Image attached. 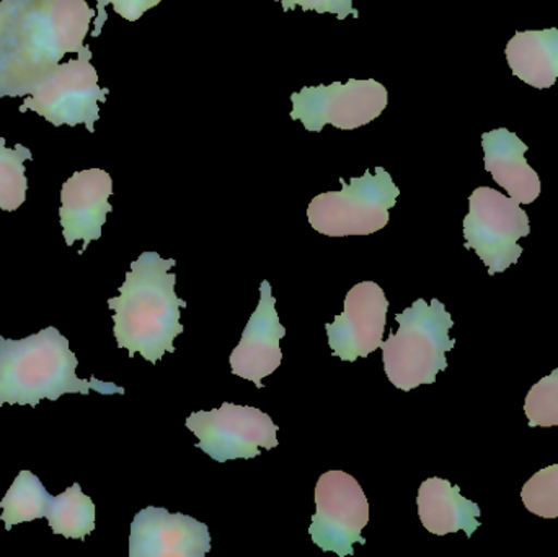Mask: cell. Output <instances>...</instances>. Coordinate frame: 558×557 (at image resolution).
Masks as SVG:
<instances>
[{
	"label": "cell",
	"mask_w": 558,
	"mask_h": 557,
	"mask_svg": "<svg viewBox=\"0 0 558 557\" xmlns=\"http://www.w3.org/2000/svg\"><path fill=\"white\" fill-rule=\"evenodd\" d=\"M94 15L85 0H2L0 97L32 94L68 52L90 51Z\"/></svg>",
	"instance_id": "6da1fadb"
},
{
	"label": "cell",
	"mask_w": 558,
	"mask_h": 557,
	"mask_svg": "<svg viewBox=\"0 0 558 557\" xmlns=\"http://www.w3.org/2000/svg\"><path fill=\"white\" fill-rule=\"evenodd\" d=\"M175 265V258L143 252L131 264L120 296L108 300L118 349H126L131 359L141 353L156 365L167 352H175V339L185 330L180 316L189 306L177 294V275L169 271Z\"/></svg>",
	"instance_id": "7a4b0ae2"
},
{
	"label": "cell",
	"mask_w": 558,
	"mask_h": 557,
	"mask_svg": "<svg viewBox=\"0 0 558 557\" xmlns=\"http://www.w3.org/2000/svg\"><path fill=\"white\" fill-rule=\"evenodd\" d=\"M78 360L69 340L56 327H46L22 340L0 336V408L3 404L32 405L64 395H124L114 383L77 378Z\"/></svg>",
	"instance_id": "3957f363"
},
{
	"label": "cell",
	"mask_w": 558,
	"mask_h": 557,
	"mask_svg": "<svg viewBox=\"0 0 558 557\" xmlns=\"http://www.w3.org/2000/svg\"><path fill=\"white\" fill-rule=\"evenodd\" d=\"M399 332L383 342L384 370L387 378L402 391L433 385L439 372L448 370L446 352L456 340L449 337L454 326L451 314L439 300H416L403 313L396 314Z\"/></svg>",
	"instance_id": "277c9868"
},
{
	"label": "cell",
	"mask_w": 558,
	"mask_h": 557,
	"mask_svg": "<svg viewBox=\"0 0 558 557\" xmlns=\"http://www.w3.org/2000/svg\"><path fill=\"white\" fill-rule=\"evenodd\" d=\"M341 192L320 193L307 208L308 225L330 238L369 235L389 225V209L397 205L399 186L384 167L366 170L350 183L340 179Z\"/></svg>",
	"instance_id": "5b68a950"
},
{
	"label": "cell",
	"mask_w": 558,
	"mask_h": 557,
	"mask_svg": "<svg viewBox=\"0 0 558 557\" xmlns=\"http://www.w3.org/2000/svg\"><path fill=\"white\" fill-rule=\"evenodd\" d=\"M530 234V218L517 199L490 186L474 190L464 218V247L477 252L488 274H504L518 264L524 252L518 241Z\"/></svg>",
	"instance_id": "8992f818"
},
{
	"label": "cell",
	"mask_w": 558,
	"mask_h": 557,
	"mask_svg": "<svg viewBox=\"0 0 558 557\" xmlns=\"http://www.w3.org/2000/svg\"><path fill=\"white\" fill-rule=\"evenodd\" d=\"M292 121H301L311 133H322L325 124L351 131L377 120L389 104V92L374 78H350L331 85L304 87L291 94Z\"/></svg>",
	"instance_id": "52a82bcc"
},
{
	"label": "cell",
	"mask_w": 558,
	"mask_h": 557,
	"mask_svg": "<svg viewBox=\"0 0 558 557\" xmlns=\"http://www.w3.org/2000/svg\"><path fill=\"white\" fill-rule=\"evenodd\" d=\"M185 425L199 440L196 448L218 463L252 460L260 457V448L274 450L279 445L277 424L251 405L225 402L215 411L193 412Z\"/></svg>",
	"instance_id": "ba28073f"
},
{
	"label": "cell",
	"mask_w": 558,
	"mask_h": 557,
	"mask_svg": "<svg viewBox=\"0 0 558 557\" xmlns=\"http://www.w3.org/2000/svg\"><path fill=\"white\" fill-rule=\"evenodd\" d=\"M90 59L92 51H87L65 64L56 65L25 98L20 111H36L54 126L84 123L95 133V123L100 118L98 104L107 100L108 88L98 87V74Z\"/></svg>",
	"instance_id": "9c48e42d"
},
{
	"label": "cell",
	"mask_w": 558,
	"mask_h": 557,
	"mask_svg": "<svg viewBox=\"0 0 558 557\" xmlns=\"http://www.w3.org/2000/svg\"><path fill=\"white\" fill-rule=\"evenodd\" d=\"M315 507L311 535L322 552L340 557L353 556L354 543L366 545L361 536L369 523V502L360 483L344 471H328L318 477L315 486Z\"/></svg>",
	"instance_id": "30bf717a"
},
{
	"label": "cell",
	"mask_w": 558,
	"mask_h": 557,
	"mask_svg": "<svg viewBox=\"0 0 558 557\" xmlns=\"http://www.w3.org/2000/svg\"><path fill=\"white\" fill-rule=\"evenodd\" d=\"M389 300L379 284L363 281L354 284L344 298L343 313L325 324L328 346L333 356L354 363L367 359L383 346Z\"/></svg>",
	"instance_id": "8fae6325"
},
{
	"label": "cell",
	"mask_w": 558,
	"mask_h": 557,
	"mask_svg": "<svg viewBox=\"0 0 558 557\" xmlns=\"http://www.w3.org/2000/svg\"><path fill=\"white\" fill-rule=\"evenodd\" d=\"M211 552L208 525L163 507H147L131 523L130 557H205Z\"/></svg>",
	"instance_id": "7c38bea8"
},
{
	"label": "cell",
	"mask_w": 558,
	"mask_h": 557,
	"mask_svg": "<svg viewBox=\"0 0 558 557\" xmlns=\"http://www.w3.org/2000/svg\"><path fill=\"white\" fill-rule=\"evenodd\" d=\"M284 337L286 327L279 323L270 281L264 280L260 284V303L248 319L241 342L229 356L232 375L254 383L258 389L264 388V378L274 375L281 366L279 342Z\"/></svg>",
	"instance_id": "4fadbf2b"
},
{
	"label": "cell",
	"mask_w": 558,
	"mask_h": 557,
	"mask_svg": "<svg viewBox=\"0 0 558 557\" xmlns=\"http://www.w3.org/2000/svg\"><path fill=\"white\" fill-rule=\"evenodd\" d=\"M113 195V180L101 169L75 172L61 190L62 235L65 245L72 247L77 241L84 242V254L92 241L101 238V229L108 213L113 211L110 196Z\"/></svg>",
	"instance_id": "5bb4252c"
},
{
	"label": "cell",
	"mask_w": 558,
	"mask_h": 557,
	"mask_svg": "<svg viewBox=\"0 0 558 557\" xmlns=\"http://www.w3.org/2000/svg\"><path fill=\"white\" fill-rule=\"evenodd\" d=\"M485 153V170L495 182L507 190L520 205H531L541 195V179L527 164V146L507 128L488 131L482 136Z\"/></svg>",
	"instance_id": "9a60e30c"
},
{
	"label": "cell",
	"mask_w": 558,
	"mask_h": 557,
	"mask_svg": "<svg viewBox=\"0 0 558 557\" xmlns=\"http://www.w3.org/2000/svg\"><path fill=\"white\" fill-rule=\"evenodd\" d=\"M416 506L423 526L436 536L464 532L471 538L481 526V507L462 497L461 487L441 477H429L420 486Z\"/></svg>",
	"instance_id": "2e32d148"
},
{
	"label": "cell",
	"mask_w": 558,
	"mask_h": 557,
	"mask_svg": "<svg viewBox=\"0 0 558 557\" xmlns=\"http://www.w3.org/2000/svg\"><path fill=\"white\" fill-rule=\"evenodd\" d=\"M505 55L518 78L536 88L553 87L558 78V28L518 32Z\"/></svg>",
	"instance_id": "e0dca14e"
},
{
	"label": "cell",
	"mask_w": 558,
	"mask_h": 557,
	"mask_svg": "<svg viewBox=\"0 0 558 557\" xmlns=\"http://www.w3.org/2000/svg\"><path fill=\"white\" fill-rule=\"evenodd\" d=\"M46 520L54 535L84 540L95 530V504L82 493L81 484H72L59 496L51 497Z\"/></svg>",
	"instance_id": "ac0fdd59"
},
{
	"label": "cell",
	"mask_w": 558,
	"mask_h": 557,
	"mask_svg": "<svg viewBox=\"0 0 558 557\" xmlns=\"http://www.w3.org/2000/svg\"><path fill=\"white\" fill-rule=\"evenodd\" d=\"M51 497L38 476L32 471H22L0 500L3 510L0 520L5 523V530L20 523L46 519Z\"/></svg>",
	"instance_id": "d6986e66"
},
{
	"label": "cell",
	"mask_w": 558,
	"mask_h": 557,
	"mask_svg": "<svg viewBox=\"0 0 558 557\" xmlns=\"http://www.w3.org/2000/svg\"><path fill=\"white\" fill-rule=\"evenodd\" d=\"M28 147L16 144L15 149L5 147L0 137V209L15 211L25 203L28 180H26V160H32Z\"/></svg>",
	"instance_id": "ffe728a7"
},
{
	"label": "cell",
	"mask_w": 558,
	"mask_h": 557,
	"mask_svg": "<svg viewBox=\"0 0 558 557\" xmlns=\"http://www.w3.org/2000/svg\"><path fill=\"white\" fill-rule=\"evenodd\" d=\"M524 507L541 519H558V464L537 471L521 491Z\"/></svg>",
	"instance_id": "44dd1931"
},
{
	"label": "cell",
	"mask_w": 558,
	"mask_h": 557,
	"mask_svg": "<svg viewBox=\"0 0 558 557\" xmlns=\"http://www.w3.org/2000/svg\"><path fill=\"white\" fill-rule=\"evenodd\" d=\"M530 427L550 428L558 425V368L531 388L524 402Z\"/></svg>",
	"instance_id": "7402d4cb"
},
{
	"label": "cell",
	"mask_w": 558,
	"mask_h": 557,
	"mask_svg": "<svg viewBox=\"0 0 558 557\" xmlns=\"http://www.w3.org/2000/svg\"><path fill=\"white\" fill-rule=\"evenodd\" d=\"M160 2H162V0H97V20H95V29L92 32V36H94V38L100 36L101 28H104L105 23H107L108 16L105 7H107L108 3L113 5L114 12H117L118 15L130 20V22H136L147 10L159 5Z\"/></svg>",
	"instance_id": "603a6c76"
},
{
	"label": "cell",
	"mask_w": 558,
	"mask_h": 557,
	"mask_svg": "<svg viewBox=\"0 0 558 557\" xmlns=\"http://www.w3.org/2000/svg\"><path fill=\"white\" fill-rule=\"evenodd\" d=\"M277 2H281L284 12L301 5L304 12L312 10L317 13H333L338 20L348 19L350 15L354 19L360 16V12L353 7L354 0H277Z\"/></svg>",
	"instance_id": "cb8c5ba5"
}]
</instances>
